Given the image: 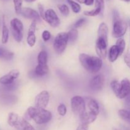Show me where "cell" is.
<instances>
[{"label": "cell", "instance_id": "1", "mask_svg": "<svg viewBox=\"0 0 130 130\" xmlns=\"http://www.w3.org/2000/svg\"><path fill=\"white\" fill-rule=\"evenodd\" d=\"M26 115L36 124H44L48 123L52 118V114L44 108L30 107L27 110Z\"/></svg>", "mask_w": 130, "mask_h": 130}, {"label": "cell", "instance_id": "2", "mask_svg": "<svg viewBox=\"0 0 130 130\" xmlns=\"http://www.w3.org/2000/svg\"><path fill=\"white\" fill-rule=\"evenodd\" d=\"M79 59L83 67L91 73H96L102 67V60L100 57H91L86 53H81Z\"/></svg>", "mask_w": 130, "mask_h": 130}, {"label": "cell", "instance_id": "3", "mask_svg": "<svg viewBox=\"0 0 130 130\" xmlns=\"http://www.w3.org/2000/svg\"><path fill=\"white\" fill-rule=\"evenodd\" d=\"M110 86L117 97L120 99H125L130 94V81L128 79H124L121 82L113 80Z\"/></svg>", "mask_w": 130, "mask_h": 130}, {"label": "cell", "instance_id": "4", "mask_svg": "<svg viewBox=\"0 0 130 130\" xmlns=\"http://www.w3.org/2000/svg\"><path fill=\"white\" fill-rule=\"evenodd\" d=\"M8 123L17 130H36L25 118L14 112H10L8 114Z\"/></svg>", "mask_w": 130, "mask_h": 130}, {"label": "cell", "instance_id": "5", "mask_svg": "<svg viewBox=\"0 0 130 130\" xmlns=\"http://www.w3.org/2000/svg\"><path fill=\"white\" fill-rule=\"evenodd\" d=\"M68 42V33L64 32L58 33L55 38L54 42H53V48L55 50V52L57 54H62L66 50Z\"/></svg>", "mask_w": 130, "mask_h": 130}, {"label": "cell", "instance_id": "6", "mask_svg": "<svg viewBox=\"0 0 130 130\" xmlns=\"http://www.w3.org/2000/svg\"><path fill=\"white\" fill-rule=\"evenodd\" d=\"M10 28L12 35L16 41L20 42L24 36V25L19 19L15 18L10 22Z\"/></svg>", "mask_w": 130, "mask_h": 130}, {"label": "cell", "instance_id": "7", "mask_svg": "<svg viewBox=\"0 0 130 130\" xmlns=\"http://www.w3.org/2000/svg\"><path fill=\"white\" fill-rule=\"evenodd\" d=\"M71 108L73 112L79 116L86 111V103L83 98L75 96L71 99Z\"/></svg>", "mask_w": 130, "mask_h": 130}, {"label": "cell", "instance_id": "8", "mask_svg": "<svg viewBox=\"0 0 130 130\" xmlns=\"http://www.w3.org/2000/svg\"><path fill=\"white\" fill-rule=\"evenodd\" d=\"M127 27L128 25L126 22L121 19L114 21L112 30L113 37L115 38H121L125 34L127 30Z\"/></svg>", "mask_w": 130, "mask_h": 130}, {"label": "cell", "instance_id": "9", "mask_svg": "<svg viewBox=\"0 0 130 130\" xmlns=\"http://www.w3.org/2000/svg\"><path fill=\"white\" fill-rule=\"evenodd\" d=\"M107 45L108 39L98 36L96 41L95 49L99 57L102 59H105L106 58L107 53Z\"/></svg>", "mask_w": 130, "mask_h": 130}, {"label": "cell", "instance_id": "10", "mask_svg": "<svg viewBox=\"0 0 130 130\" xmlns=\"http://www.w3.org/2000/svg\"><path fill=\"white\" fill-rule=\"evenodd\" d=\"M44 20L53 27H57L60 24V20L53 9H48L45 11Z\"/></svg>", "mask_w": 130, "mask_h": 130}, {"label": "cell", "instance_id": "11", "mask_svg": "<svg viewBox=\"0 0 130 130\" xmlns=\"http://www.w3.org/2000/svg\"><path fill=\"white\" fill-rule=\"evenodd\" d=\"M50 100V95L47 91H43L39 93L35 98L36 107L45 109Z\"/></svg>", "mask_w": 130, "mask_h": 130}, {"label": "cell", "instance_id": "12", "mask_svg": "<svg viewBox=\"0 0 130 130\" xmlns=\"http://www.w3.org/2000/svg\"><path fill=\"white\" fill-rule=\"evenodd\" d=\"M20 72L18 70H12L5 76L0 77V84L3 85H9L12 84L19 76Z\"/></svg>", "mask_w": 130, "mask_h": 130}, {"label": "cell", "instance_id": "13", "mask_svg": "<svg viewBox=\"0 0 130 130\" xmlns=\"http://www.w3.org/2000/svg\"><path fill=\"white\" fill-rule=\"evenodd\" d=\"M104 81H105V78H104V76L101 74L96 75V76H94L90 81V88L95 91L101 90L104 86Z\"/></svg>", "mask_w": 130, "mask_h": 130}, {"label": "cell", "instance_id": "14", "mask_svg": "<svg viewBox=\"0 0 130 130\" xmlns=\"http://www.w3.org/2000/svg\"><path fill=\"white\" fill-rule=\"evenodd\" d=\"M21 15L24 17L28 19H31L36 22H40V15L36 10L30 8H23L21 11Z\"/></svg>", "mask_w": 130, "mask_h": 130}, {"label": "cell", "instance_id": "15", "mask_svg": "<svg viewBox=\"0 0 130 130\" xmlns=\"http://www.w3.org/2000/svg\"><path fill=\"white\" fill-rule=\"evenodd\" d=\"M36 29V22L32 21L29 28L27 37V42L30 47L34 46L36 41V38L35 35Z\"/></svg>", "mask_w": 130, "mask_h": 130}, {"label": "cell", "instance_id": "16", "mask_svg": "<svg viewBox=\"0 0 130 130\" xmlns=\"http://www.w3.org/2000/svg\"><path fill=\"white\" fill-rule=\"evenodd\" d=\"M96 117L97 116L90 111H85V112L79 116L81 123L86 124H90V123H92L93 122L95 121L96 119Z\"/></svg>", "mask_w": 130, "mask_h": 130}, {"label": "cell", "instance_id": "17", "mask_svg": "<svg viewBox=\"0 0 130 130\" xmlns=\"http://www.w3.org/2000/svg\"><path fill=\"white\" fill-rule=\"evenodd\" d=\"M86 103L88 107L89 111L98 116L99 114V105L97 102L91 98H86Z\"/></svg>", "mask_w": 130, "mask_h": 130}, {"label": "cell", "instance_id": "18", "mask_svg": "<svg viewBox=\"0 0 130 130\" xmlns=\"http://www.w3.org/2000/svg\"><path fill=\"white\" fill-rule=\"evenodd\" d=\"M120 55V52L116 45H114L110 48L109 52V59L110 62H114Z\"/></svg>", "mask_w": 130, "mask_h": 130}, {"label": "cell", "instance_id": "19", "mask_svg": "<svg viewBox=\"0 0 130 130\" xmlns=\"http://www.w3.org/2000/svg\"><path fill=\"white\" fill-rule=\"evenodd\" d=\"M48 72V67L47 65L38 64L34 71V74L38 76H43Z\"/></svg>", "mask_w": 130, "mask_h": 130}, {"label": "cell", "instance_id": "20", "mask_svg": "<svg viewBox=\"0 0 130 130\" xmlns=\"http://www.w3.org/2000/svg\"><path fill=\"white\" fill-rule=\"evenodd\" d=\"M9 38V29L5 24V19L3 20V27H2V38L1 42L3 44H6L8 41Z\"/></svg>", "mask_w": 130, "mask_h": 130}, {"label": "cell", "instance_id": "21", "mask_svg": "<svg viewBox=\"0 0 130 130\" xmlns=\"http://www.w3.org/2000/svg\"><path fill=\"white\" fill-rule=\"evenodd\" d=\"M14 54L5 48L0 47V58L6 60H10L13 58Z\"/></svg>", "mask_w": 130, "mask_h": 130}, {"label": "cell", "instance_id": "22", "mask_svg": "<svg viewBox=\"0 0 130 130\" xmlns=\"http://www.w3.org/2000/svg\"><path fill=\"white\" fill-rule=\"evenodd\" d=\"M47 61H48V54L46 52L43 50L39 52L38 56V64L47 65Z\"/></svg>", "mask_w": 130, "mask_h": 130}, {"label": "cell", "instance_id": "23", "mask_svg": "<svg viewBox=\"0 0 130 130\" xmlns=\"http://www.w3.org/2000/svg\"><path fill=\"white\" fill-rule=\"evenodd\" d=\"M119 116L123 120L125 121L127 123H130V111L125 109H121L118 111Z\"/></svg>", "mask_w": 130, "mask_h": 130}, {"label": "cell", "instance_id": "24", "mask_svg": "<svg viewBox=\"0 0 130 130\" xmlns=\"http://www.w3.org/2000/svg\"><path fill=\"white\" fill-rule=\"evenodd\" d=\"M69 36V41L70 43H74L76 41L78 37V31L76 29H71L69 32H68Z\"/></svg>", "mask_w": 130, "mask_h": 130}, {"label": "cell", "instance_id": "25", "mask_svg": "<svg viewBox=\"0 0 130 130\" xmlns=\"http://www.w3.org/2000/svg\"><path fill=\"white\" fill-rule=\"evenodd\" d=\"M102 10L100 7H96V8L91 11H84L85 15L88 17H95L99 15L100 13H102Z\"/></svg>", "mask_w": 130, "mask_h": 130}, {"label": "cell", "instance_id": "26", "mask_svg": "<svg viewBox=\"0 0 130 130\" xmlns=\"http://www.w3.org/2000/svg\"><path fill=\"white\" fill-rule=\"evenodd\" d=\"M67 3L69 4L71 7V9H72V10L74 13H79L81 11V6L79 5V4L76 3V1H73V0H67Z\"/></svg>", "mask_w": 130, "mask_h": 130}, {"label": "cell", "instance_id": "27", "mask_svg": "<svg viewBox=\"0 0 130 130\" xmlns=\"http://www.w3.org/2000/svg\"><path fill=\"white\" fill-rule=\"evenodd\" d=\"M14 4V8H15V11L17 15L21 14L22 10V2L23 0H13Z\"/></svg>", "mask_w": 130, "mask_h": 130}, {"label": "cell", "instance_id": "28", "mask_svg": "<svg viewBox=\"0 0 130 130\" xmlns=\"http://www.w3.org/2000/svg\"><path fill=\"white\" fill-rule=\"evenodd\" d=\"M116 45L117 46V47H118V49H119V52H120V55L123 54L126 46V43L124 39H123V38H119V39H118V41H117L116 44Z\"/></svg>", "mask_w": 130, "mask_h": 130}, {"label": "cell", "instance_id": "29", "mask_svg": "<svg viewBox=\"0 0 130 130\" xmlns=\"http://www.w3.org/2000/svg\"><path fill=\"white\" fill-rule=\"evenodd\" d=\"M57 7H58L59 11H60V13L63 16H68L69 14V8L67 5H64V4L58 5Z\"/></svg>", "mask_w": 130, "mask_h": 130}, {"label": "cell", "instance_id": "30", "mask_svg": "<svg viewBox=\"0 0 130 130\" xmlns=\"http://www.w3.org/2000/svg\"><path fill=\"white\" fill-rule=\"evenodd\" d=\"M57 111L58 113L59 114L60 116H64L67 113V108L66 106L63 104H60L58 105V108H57Z\"/></svg>", "mask_w": 130, "mask_h": 130}, {"label": "cell", "instance_id": "31", "mask_svg": "<svg viewBox=\"0 0 130 130\" xmlns=\"http://www.w3.org/2000/svg\"><path fill=\"white\" fill-rule=\"evenodd\" d=\"M42 38L44 41H47L51 38V34L48 30H44L42 34Z\"/></svg>", "mask_w": 130, "mask_h": 130}, {"label": "cell", "instance_id": "32", "mask_svg": "<svg viewBox=\"0 0 130 130\" xmlns=\"http://www.w3.org/2000/svg\"><path fill=\"white\" fill-rule=\"evenodd\" d=\"M95 7H100L103 12L104 10V0H95Z\"/></svg>", "mask_w": 130, "mask_h": 130}, {"label": "cell", "instance_id": "33", "mask_svg": "<svg viewBox=\"0 0 130 130\" xmlns=\"http://www.w3.org/2000/svg\"><path fill=\"white\" fill-rule=\"evenodd\" d=\"M85 22H86V19H83H83H80L79 20H78L76 23H75L74 27L76 28H76L80 27L82 26V25L85 24Z\"/></svg>", "mask_w": 130, "mask_h": 130}, {"label": "cell", "instance_id": "34", "mask_svg": "<svg viewBox=\"0 0 130 130\" xmlns=\"http://www.w3.org/2000/svg\"><path fill=\"white\" fill-rule=\"evenodd\" d=\"M38 9H39V15L40 16L43 18V19H44V14H45V11H44V6L41 4H38Z\"/></svg>", "mask_w": 130, "mask_h": 130}, {"label": "cell", "instance_id": "35", "mask_svg": "<svg viewBox=\"0 0 130 130\" xmlns=\"http://www.w3.org/2000/svg\"><path fill=\"white\" fill-rule=\"evenodd\" d=\"M89 124H85V123H81L78 126V127L77 128L76 130H88V126Z\"/></svg>", "mask_w": 130, "mask_h": 130}, {"label": "cell", "instance_id": "36", "mask_svg": "<svg viewBox=\"0 0 130 130\" xmlns=\"http://www.w3.org/2000/svg\"><path fill=\"white\" fill-rule=\"evenodd\" d=\"M124 62L130 68V53H128L124 56Z\"/></svg>", "mask_w": 130, "mask_h": 130}, {"label": "cell", "instance_id": "37", "mask_svg": "<svg viewBox=\"0 0 130 130\" xmlns=\"http://www.w3.org/2000/svg\"><path fill=\"white\" fill-rule=\"evenodd\" d=\"M113 19H114V22L120 19L119 13H118V12L116 10H114V12H113Z\"/></svg>", "mask_w": 130, "mask_h": 130}, {"label": "cell", "instance_id": "38", "mask_svg": "<svg viewBox=\"0 0 130 130\" xmlns=\"http://www.w3.org/2000/svg\"><path fill=\"white\" fill-rule=\"evenodd\" d=\"M94 2H95V0H85L84 4H85L87 6H91L94 3Z\"/></svg>", "mask_w": 130, "mask_h": 130}, {"label": "cell", "instance_id": "39", "mask_svg": "<svg viewBox=\"0 0 130 130\" xmlns=\"http://www.w3.org/2000/svg\"><path fill=\"white\" fill-rule=\"evenodd\" d=\"M126 103L128 106L130 107V94L127 97H126Z\"/></svg>", "mask_w": 130, "mask_h": 130}, {"label": "cell", "instance_id": "40", "mask_svg": "<svg viewBox=\"0 0 130 130\" xmlns=\"http://www.w3.org/2000/svg\"><path fill=\"white\" fill-rule=\"evenodd\" d=\"M76 1H78V2L79 3H82V4H83V3H85V0H76Z\"/></svg>", "mask_w": 130, "mask_h": 130}, {"label": "cell", "instance_id": "41", "mask_svg": "<svg viewBox=\"0 0 130 130\" xmlns=\"http://www.w3.org/2000/svg\"><path fill=\"white\" fill-rule=\"evenodd\" d=\"M25 1H26V2L27 3H32V2H34V1H36V0H24Z\"/></svg>", "mask_w": 130, "mask_h": 130}, {"label": "cell", "instance_id": "42", "mask_svg": "<svg viewBox=\"0 0 130 130\" xmlns=\"http://www.w3.org/2000/svg\"><path fill=\"white\" fill-rule=\"evenodd\" d=\"M121 1H124V2H130V0H121Z\"/></svg>", "mask_w": 130, "mask_h": 130}, {"label": "cell", "instance_id": "43", "mask_svg": "<svg viewBox=\"0 0 130 130\" xmlns=\"http://www.w3.org/2000/svg\"><path fill=\"white\" fill-rule=\"evenodd\" d=\"M129 29H130V20H129Z\"/></svg>", "mask_w": 130, "mask_h": 130}]
</instances>
